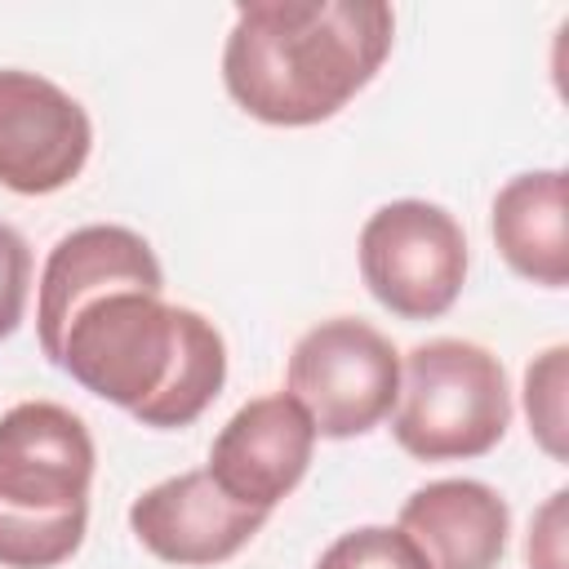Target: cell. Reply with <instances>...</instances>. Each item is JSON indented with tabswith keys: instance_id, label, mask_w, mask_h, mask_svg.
<instances>
[{
	"instance_id": "2e32d148",
	"label": "cell",
	"mask_w": 569,
	"mask_h": 569,
	"mask_svg": "<svg viewBox=\"0 0 569 569\" xmlns=\"http://www.w3.org/2000/svg\"><path fill=\"white\" fill-rule=\"evenodd\" d=\"M27 293H31V249L9 222H0V342L22 325Z\"/></svg>"
},
{
	"instance_id": "277c9868",
	"label": "cell",
	"mask_w": 569,
	"mask_h": 569,
	"mask_svg": "<svg viewBox=\"0 0 569 569\" xmlns=\"http://www.w3.org/2000/svg\"><path fill=\"white\" fill-rule=\"evenodd\" d=\"M289 396L307 409L316 436L347 440L373 431L400 396V351L356 316L307 329L289 351Z\"/></svg>"
},
{
	"instance_id": "52a82bcc",
	"label": "cell",
	"mask_w": 569,
	"mask_h": 569,
	"mask_svg": "<svg viewBox=\"0 0 569 569\" xmlns=\"http://www.w3.org/2000/svg\"><path fill=\"white\" fill-rule=\"evenodd\" d=\"M93 147L89 111L36 71H0V187L49 196L80 178Z\"/></svg>"
},
{
	"instance_id": "4fadbf2b",
	"label": "cell",
	"mask_w": 569,
	"mask_h": 569,
	"mask_svg": "<svg viewBox=\"0 0 569 569\" xmlns=\"http://www.w3.org/2000/svg\"><path fill=\"white\" fill-rule=\"evenodd\" d=\"M565 387H569V347L556 342V347H547V351L525 369V413H529V431H533V440L547 449V458H556V462L569 458Z\"/></svg>"
},
{
	"instance_id": "6da1fadb",
	"label": "cell",
	"mask_w": 569,
	"mask_h": 569,
	"mask_svg": "<svg viewBox=\"0 0 569 569\" xmlns=\"http://www.w3.org/2000/svg\"><path fill=\"white\" fill-rule=\"evenodd\" d=\"M396 13L378 0H249L222 49V84L262 124L338 116L387 62Z\"/></svg>"
},
{
	"instance_id": "9a60e30c",
	"label": "cell",
	"mask_w": 569,
	"mask_h": 569,
	"mask_svg": "<svg viewBox=\"0 0 569 569\" xmlns=\"http://www.w3.org/2000/svg\"><path fill=\"white\" fill-rule=\"evenodd\" d=\"M316 569H427V560L400 529L360 525V529L333 538L320 551Z\"/></svg>"
},
{
	"instance_id": "5bb4252c",
	"label": "cell",
	"mask_w": 569,
	"mask_h": 569,
	"mask_svg": "<svg viewBox=\"0 0 569 569\" xmlns=\"http://www.w3.org/2000/svg\"><path fill=\"white\" fill-rule=\"evenodd\" d=\"M84 525L89 516L27 520V516L0 511V565L4 569H53L80 551Z\"/></svg>"
},
{
	"instance_id": "8fae6325",
	"label": "cell",
	"mask_w": 569,
	"mask_h": 569,
	"mask_svg": "<svg viewBox=\"0 0 569 569\" xmlns=\"http://www.w3.org/2000/svg\"><path fill=\"white\" fill-rule=\"evenodd\" d=\"M427 560V569H493L507 551L511 511L485 480H431L413 489L396 525Z\"/></svg>"
},
{
	"instance_id": "3957f363",
	"label": "cell",
	"mask_w": 569,
	"mask_h": 569,
	"mask_svg": "<svg viewBox=\"0 0 569 569\" xmlns=\"http://www.w3.org/2000/svg\"><path fill=\"white\" fill-rule=\"evenodd\" d=\"M511 427V387L502 360L467 338H427L400 360L391 413L396 445L418 462H458L489 453Z\"/></svg>"
},
{
	"instance_id": "8992f818",
	"label": "cell",
	"mask_w": 569,
	"mask_h": 569,
	"mask_svg": "<svg viewBox=\"0 0 569 569\" xmlns=\"http://www.w3.org/2000/svg\"><path fill=\"white\" fill-rule=\"evenodd\" d=\"M93 436L67 405L22 400L0 413V511L27 520L89 516Z\"/></svg>"
},
{
	"instance_id": "7a4b0ae2",
	"label": "cell",
	"mask_w": 569,
	"mask_h": 569,
	"mask_svg": "<svg viewBox=\"0 0 569 569\" xmlns=\"http://www.w3.org/2000/svg\"><path fill=\"white\" fill-rule=\"evenodd\" d=\"M44 356L156 431L191 427L227 382V342L213 320L147 289L80 302Z\"/></svg>"
},
{
	"instance_id": "7c38bea8",
	"label": "cell",
	"mask_w": 569,
	"mask_h": 569,
	"mask_svg": "<svg viewBox=\"0 0 569 569\" xmlns=\"http://www.w3.org/2000/svg\"><path fill=\"white\" fill-rule=\"evenodd\" d=\"M493 244L507 267L542 289L569 284V173L533 169L516 173L493 196Z\"/></svg>"
},
{
	"instance_id": "5b68a950",
	"label": "cell",
	"mask_w": 569,
	"mask_h": 569,
	"mask_svg": "<svg viewBox=\"0 0 569 569\" xmlns=\"http://www.w3.org/2000/svg\"><path fill=\"white\" fill-rule=\"evenodd\" d=\"M360 276L400 320L445 316L467 280V236L431 200H391L360 227Z\"/></svg>"
},
{
	"instance_id": "30bf717a",
	"label": "cell",
	"mask_w": 569,
	"mask_h": 569,
	"mask_svg": "<svg viewBox=\"0 0 569 569\" xmlns=\"http://www.w3.org/2000/svg\"><path fill=\"white\" fill-rule=\"evenodd\" d=\"M107 289H147V293H164V271L151 253V244L129 231V227H111V222H93V227H76L67 231L40 271V293H36V329H40V351L53 347L58 329L67 325V316L107 293Z\"/></svg>"
},
{
	"instance_id": "ba28073f",
	"label": "cell",
	"mask_w": 569,
	"mask_h": 569,
	"mask_svg": "<svg viewBox=\"0 0 569 569\" xmlns=\"http://www.w3.org/2000/svg\"><path fill=\"white\" fill-rule=\"evenodd\" d=\"M311 449H316V427L307 409L289 391H271L240 405L227 418V427L213 436L204 471L231 502L271 511L307 476Z\"/></svg>"
},
{
	"instance_id": "9c48e42d",
	"label": "cell",
	"mask_w": 569,
	"mask_h": 569,
	"mask_svg": "<svg viewBox=\"0 0 569 569\" xmlns=\"http://www.w3.org/2000/svg\"><path fill=\"white\" fill-rule=\"evenodd\" d=\"M267 516L271 511L231 502L209 471H182L133 498L129 529L156 560L204 569L249 547V538L267 525Z\"/></svg>"
},
{
	"instance_id": "e0dca14e",
	"label": "cell",
	"mask_w": 569,
	"mask_h": 569,
	"mask_svg": "<svg viewBox=\"0 0 569 569\" xmlns=\"http://www.w3.org/2000/svg\"><path fill=\"white\" fill-rule=\"evenodd\" d=\"M565 502H569V493L556 489L538 507V516L529 525V547H525L529 569H565Z\"/></svg>"
}]
</instances>
